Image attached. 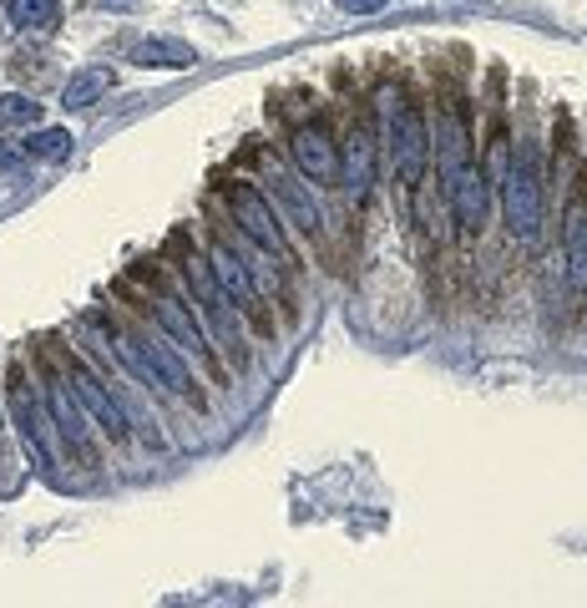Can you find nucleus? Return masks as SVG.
Returning a JSON list of instances; mask_svg holds the SVG:
<instances>
[{
    "label": "nucleus",
    "mask_w": 587,
    "mask_h": 608,
    "mask_svg": "<svg viewBox=\"0 0 587 608\" xmlns=\"http://www.w3.org/2000/svg\"><path fill=\"white\" fill-rule=\"evenodd\" d=\"M501 203H507V228L517 244H537L542 234V168H537V147L522 142L501 178Z\"/></svg>",
    "instance_id": "1"
},
{
    "label": "nucleus",
    "mask_w": 587,
    "mask_h": 608,
    "mask_svg": "<svg viewBox=\"0 0 587 608\" xmlns=\"http://www.w3.org/2000/svg\"><path fill=\"white\" fill-rule=\"evenodd\" d=\"M385 147H390V163L405 183H421L426 158H431V132L421 107H410L405 97H385Z\"/></svg>",
    "instance_id": "2"
},
{
    "label": "nucleus",
    "mask_w": 587,
    "mask_h": 608,
    "mask_svg": "<svg viewBox=\"0 0 587 608\" xmlns=\"http://www.w3.org/2000/svg\"><path fill=\"white\" fill-rule=\"evenodd\" d=\"M228 213H233V223L243 228L248 239H254L269 259H279V264H294V249H289V239H284V223H279V213L269 208V198L259 193V188H248V183H228Z\"/></svg>",
    "instance_id": "3"
},
{
    "label": "nucleus",
    "mask_w": 587,
    "mask_h": 608,
    "mask_svg": "<svg viewBox=\"0 0 587 608\" xmlns=\"http://www.w3.org/2000/svg\"><path fill=\"white\" fill-rule=\"evenodd\" d=\"M208 269H213V279H218V289L228 294V304L233 310H243L248 320H254L259 330H269V320H264V304H259V284H254V274H248V264H243V254H233V244H213V254H208Z\"/></svg>",
    "instance_id": "4"
},
{
    "label": "nucleus",
    "mask_w": 587,
    "mask_h": 608,
    "mask_svg": "<svg viewBox=\"0 0 587 608\" xmlns=\"http://www.w3.org/2000/svg\"><path fill=\"white\" fill-rule=\"evenodd\" d=\"M183 279L193 284V294H198V310H203V320L213 325V335H218L228 350H238V345H243V335H238V315H233L228 294L218 289L213 269H208L198 254H188V259H183Z\"/></svg>",
    "instance_id": "5"
},
{
    "label": "nucleus",
    "mask_w": 587,
    "mask_h": 608,
    "mask_svg": "<svg viewBox=\"0 0 587 608\" xmlns=\"http://www.w3.org/2000/svg\"><path fill=\"white\" fill-rule=\"evenodd\" d=\"M66 375H71V396L81 401V411H87L112 441H127V411H122V401L102 386V380L87 370V365H81L76 355L66 360Z\"/></svg>",
    "instance_id": "6"
},
{
    "label": "nucleus",
    "mask_w": 587,
    "mask_h": 608,
    "mask_svg": "<svg viewBox=\"0 0 587 608\" xmlns=\"http://www.w3.org/2000/svg\"><path fill=\"white\" fill-rule=\"evenodd\" d=\"M46 406H51L56 431H61V441L71 446L76 462H81V467H97V446H92V431H87V411H81V401L66 391V380L51 375V370H46Z\"/></svg>",
    "instance_id": "7"
},
{
    "label": "nucleus",
    "mask_w": 587,
    "mask_h": 608,
    "mask_svg": "<svg viewBox=\"0 0 587 608\" xmlns=\"http://www.w3.org/2000/svg\"><path fill=\"white\" fill-rule=\"evenodd\" d=\"M152 315H157V325L173 335V345L178 350H188L198 365H208L213 375H223V365H218V355H213V345H208V335H203V325L193 320V310L183 299H173V294H157L152 299Z\"/></svg>",
    "instance_id": "8"
},
{
    "label": "nucleus",
    "mask_w": 587,
    "mask_h": 608,
    "mask_svg": "<svg viewBox=\"0 0 587 608\" xmlns=\"http://www.w3.org/2000/svg\"><path fill=\"white\" fill-rule=\"evenodd\" d=\"M132 345H137V355L147 360V375H152V386H167L173 396H193L198 401V386H193V370L178 360V350L167 345V340H152V335H132Z\"/></svg>",
    "instance_id": "9"
},
{
    "label": "nucleus",
    "mask_w": 587,
    "mask_h": 608,
    "mask_svg": "<svg viewBox=\"0 0 587 608\" xmlns=\"http://www.w3.org/2000/svg\"><path fill=\"white\" fill-rule=\"evenodd\" d=\"M436 168H441V188H446V193H451L456 178L471 168V137H466L461 107H446L441 122H436Z\"/></svg>",
    "instance_id": "10"
},
{
    "label": "nucleus",
    "mask_w": 587,
    "mask_h": 608,
    "mask_svg": "<svg viewBox=\"0 0 587 608\" xmlns=\"http://www.w3.org/2000/svg\"><path fill=\"white\" fill-rule=\"evenodd\" d=\"M289 152H294V163H299L304 178H314V183H334V178H340V152H334V142H329V132L319 122L299 127L294 142H289Z\"/></svg>",
    "instance_id": "11"
},
{
    "label": "nucleus",
    "mask_w": 587,
    "mask_h": 608,
    "mask_svg": "<svg viewBox=\"0 0 587 608\" xmlns=\"http://www.w3.org/2000/svg\"><path fill=\"white\" fill-rule=\"evenodd\" d=\"M562 264L572 274V289H587V198H572L562 213Z\"/></svg>",
    "instance_id": "12"
},
{
    "label": "nucleus",
    "mask_w": 587,
    "mask_h": 608,
    "mask_svg": "<svg viewBox=\"0 0 587 608\" xmlns=\"http://www.w3.org/2000/svg\"><path fill=\"white\" fill-rule=\"evenodd\" d=\"M274 198H279V208L289 213V223H294V228H304L309 239H319V234H324V213H319L314 193H309L299 178H289V173H274Z\"/></svg>",
    "instance_id": "13"
},
{
    "label": "nucleus",
    "mask_w": 587,
    "mask_h": 608,
    "mask_svg": "<svg viewBox=\"0 0 587 608\" xmlns=\"http://www.w3.org/2000/svg\"><path fill=\"white\" fill-rule=\"evenodd\" d=\"M11 411H16V426H21V441H26V456L41 467V472H51L56 462H51V446H46V431H41V411H36V401L26 396V380L16 375V386H11Z\"/></svg>",
    "instance_id": "14"
},
{
    "label": "nucleus",
    "mask_w": 587,
    "mask_h": 608,
    "mask_svg": "<svg viewBox=\"0 0 587 608\" xmlns=\"http://www.w3.org/2000/svg\"><path fill=\"white\" fill-rule=\"evenodd\" d=\"M446 198H451V208H456V218H461V228H466V234H481L486 208H491V198H486V173L471 163V168L456 178V188H451Z\"/></svg>",
    "instance_id": "15"
},
{
    "label": "nucleus",
    "mask_w": 587,
    "mask_h": 608,
    "mask_svg": "<svg viewBox=\"0 0 587 608\" xmlns=\"http://www.w3.org/2000/svg\"><path fill=\"white\" fill-rule=\"evenodd\" d=\"M132 66H157V71H188V66H198V51L188 46V41H178V36H147V41H137L132 46Z\"/></svg>",
    "instance_id": "16"
},
{
    "label": "nucleus",
    "mask_w": 587,
    "mask_h": 608,
    "mask_svg": "<svg viewBox=\"0 0 587 608\" xmlns=\"http://www.w3.org/2000/svg\"><path fill=\"white\" fill-rule=\"evenodd\" d=\"M370 178H375V137H370L365 122H355L350 127V147H345V188L355 193V203H365Z\"/></svg>",
    "instance_id": "17"
},
{
    "label": "nucleus",
    "mask_w": 587,
    "mask_h": 608,
    "mask_svg": "<svg viewBox=\"0 0 587 608\" xmlns=\"http://www.w3.org/2000/svg\"><path fill=\"white\" fill-rule=\"evenodd\" d=\"M107 92H112V71H107V66H81V71H71V82L61 87V107H66V112H87V107H97Z\"/></svg>",
    "instance_id": "18"
},
{
    "label": "nucleus",
    "mask_w": 587,
    "mask_h": 608,
    "mask_svg": "<svg viewBox=\"0 0 587 608\" xmlns=\"http://www.w3.org/2000/svg\"><path fill=\"white\" fill-rule=\"evenodd\" d=\"M6 6V21L16 31H36V36H51L61 26V0H0Z\"/></svg>",
    "instance_id": "19"
},
{
    "label": "nucleus",
    "mask_w": 587,
    "mask_h": 608,
    "mask_svg": "<svg viewBox=\"0 0 587 608\" xmlns=\"http://www.w3.org/2000/svg\"><path fill=\"white\" fill-rule=\"evenodd\" d=\"M71 142H76V137H71L66 127H31L21 147L31 152V158H41V163H61L66 152H71Z\"/></svg>",
    "instance_id": "20"
},
{
    "label": "nucleus",
    "mask_w": 587,
    "mask_h": 608,
    "mask_svg": "<svg viewBox=\"0 0 587 608\" xmlns=\"http://www.w3.org/2000/svg\"><path fill=\"white\" fill-rule=\"evenodd\" d=\"M36 122H41V102L21 92H0V127H36Z\"/></svg>",
    "instance_id": "21"
},
{
    "label": "nucleus",
    "mask_w": 587,
    "mask_h": 608,
    "mask_svg": "<svg viewBox=\"0 0 587 608\" xmlns=\"http://www.w3.org/2000/svg\"><path fill=\"white\" fill-rule=\"evenodd\" d=\"M31 173V152L21 142H0V183H21Z\"/></svg>",
    "instance_id": "22"
},
{
    "label": "nucleus",
    "mask_w": 587,
    "mask_h": 608,
    "mask_svg": "<svg viewBox=\"0 0 587 608\" xmlns=\"http://www.w3.org/2000/svg\"><path fill=\"white\" fill-rule=\"evenodd\" d=\"M385 6H390V0H340V11H350V16H375Z\"/></svg>",
    "instance_id": "23"
},
{
    "label": "nucleus",
    "mask_w": 587,
    "mask_h": 608,
    "mask_svg": "<svg viewBox=\"0 0 587 608\" xmlns=\"http://www.w3.org/2000/svg\"><path fill=\"white\" fill-rule=\"evenodd\" d=\"M97 6H117V11H127V6H137V0H97Z\"/></svg>",
    "instance_id": "24"
}]
</instances>
